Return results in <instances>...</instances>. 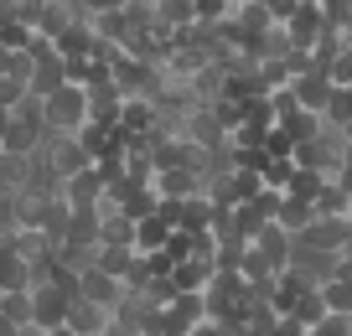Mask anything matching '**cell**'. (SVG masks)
<instances>
[{"label": "cell", "instance_id": "obj_20", "mask_svg": "<svg viewBox=\"0 0 352 336\" xmlns=\"http://www.w3.org/2000/svg\"><path fill=\"white\" fill-rule=\"evenodd\" d=\"M327 181H331V176H327V171H316V166H296V176H290L285 192H290V197H300V202H316Z\"/></svg>", "mask_w": 352, "mask_h": 336}, {"label": "cell", "instance_id": "obj_21", "mask_svg": "<svg viewBox=\"0 0 352 336\" xmlns=\"http://www.w3.org/2000/svg\"><path fill=\"white\" fill-rule=\"evenodd\" d=\"M171 223H166L161 212H151V217H140V238H135V249L140 254H151V249H166V243H171Z\"/></svg>", "mask_w": 352, "mask_h": 336}, {"label": "cell", "instance_id": "obj_37", "mask_svg": "<svg viewBox=\"0 0 352 336\" xmlns=\"http://www.w3.org/2000/svg\"><path fill=\"white\" fill-rule=\"evenodd\" d=\"M104 336H120V326H109V331H104Z\"/></svg>", "mask_w": 352, "mask_h": 336}, {"label": "cell", "instance_id": "obj_18", "mask_svg": "<svg viewBox=\"0 0 352 336\" xmlns=\"http://www.w3.org/2000/svg\"><path fill=\"white\" fill-rule=\"evenodd\" d=\"M192 88H197L202 104H218V98L228 93V67H223V63H208L197 78H192Z\"/></svg>", "mask_w": 352, "mask_h": 336}, {"label": "cell", "instance_id": "obj_26", "mask_svg": "<svg viewBox=\"0 0 352 336\" xmlns=\"http://www.w3.org/2000/svg\"><path fill=\"white\" fill-rule=\"evenodd\" d=\"M151 280H155L151 254H135V264L124 269V295H145V290H151Z\"/></svg>", "mask_w": 352, "mask_h": 336}, {"label": "cell", "instance_id": "obj_34", "mask_svg": "<svg viewBox=\"0 0 352 336\" xmlns=\"http://www.w3.org/2000/svg\"><path fill=\"white\" fill-rule=\"evenodd\" d=\"M233 11H239L233 0H197V21H228Z\"/></svg>", "mask_w": 352, "mask_h": 336}, {"label": "cell", "instance_id": "obj_3", "mask_svg": "<svg viewBox=\"0 0 352 336\" xmlns=\"http://www.w3.org/2000/svg\"><path fill=\"white\" fill-rule=\"evenodd\" d=\"M290 269H300L311 284H327V280H337V274H342V254L316 249V243L296 238V249H290Z\"/></svg>", "mask_w": 352, "mask_h": 336}, {"label": "cell", "instance_id": "obj_30", "mask_svg": "<svg viewBox=\"0 0 352 336\" xmlns=\"http://www.w3.org/2000/svg\"><path fill=\"white\" fill-rule=\"evenodd\" d=\"M290 176H296V155H270V161H264V181L275 186V192H285Z\"/></svg>", "mask_w": 352, "mask_h": 336}, {"label": "cell", "instance_id": "obj_24", "mask_svg": "<svg viewBox=\"0 0 352 336\" xmlns=\"http://www.w3.org/2000/svg\"><path fill=\"white\" fill-rule=\"evenodd\" d=\"M73 212H78V207L67 202V197H52V207H47V233H52V243H67V233H73Z\"/></svg>", "mask_w": 352, "mask_h": 336}, {"label": "cell", "instance_id": "obj_2", "mask_svg": "<svg viewBox=\"0 0 352 336\" xmlns=\"http://www.w3.org/2000/svg\"><path fill=\"white\" fill-rule=\"evenodd\" d=\"M47 161H52V171L63 176H78V171H88V166H94V150H88L83 145V135H47Z\"/></svg>", "mask_w": 352, "mask_h": 336}, {"label": "cell", "instance_id": "obj_10", "mask_svg": "<svg viewBox=\"0 0 352 336\" xmlns=\"http://www.w3.org/2000/svg\"><path fill=\"white\" fill-rule=\"evenodd\" d=\"M104 192H109V186H104L99 166H88V171H78V176H67V181H63V197H67L73 207H99Z\"/></svg>", "mask_w": 352, "mask_h": 336}, {"label": "cell", "instance_id": "obj_27", "mask_svg": "<svg viewBox=\"0 0 352 336\" xmlns=\"http://www.w3.org/2000/svg\"><path fill=\"white\" fill-rule=\"evenodd\" d=\"M161 21L171 26V32L192 26V21H197V0H161Z\"/></svg>", "mask_w": 352, "mask_h": 336}, {"label": "cell", "instance_id": "obj_36", "mask_svg": "<svg viewBox=\"0 0 352 336\" xmlns=\"http://www.w3.org/2000/svg\"><path fill=\"white\" fill-rule=\"evenodd\" d=\"M192 336H228V331H223V321H212V315H208V321L192 326Z\"/></svg>", "mask_w": 352, "mask_h": 336}, {"label": "cell", "instance_id": "obj_40", "mask_svg": "<svg viewBox=\"0 0 352 336\" xmlns=\"http://www.w3.org/2000/svg\"><path fill=\"white\" fill-rule=\"evenodd\" d=\"M347 93H352V88H347Z\"/></svg>", "mask_w": 352, "mask_h": 336}, {"label": "cell", "instance_id": "obj_35", "mask_svg": "<svg viewBox=\"0 0 352 336\" xmlns=\"http://www.w3.org/2000/svg\"><path fill=\"white\" fill-rule=\"evenodd\" d=\"M327 73H331V83H337V88H352V47H347V52H342L337 63L327 67Z\"/></svg>", "mask_w": 352, "mask_h": 336}, {"label": "cell", "instance_id": "obj_15", "mask_svg": "<svg viewBox=\"0 0 352 336\" xmlns=\"http://www.w3.org/2000/svg\"><path fill=\"white\" fill-rule=\"evenodd\" d=\"M99 249H104V243H78V238H67V243H57V249H52V259L63 264V269L83 274V269H94V264H99Z\"/></svg>", "mask_w": 352, "mask_h": 336}, {"label": "cell", "instance_id": "obj_11", "mask_svg": "<svg viewBox=\"0 0 352 336\" xmlns=\"http://www.w3.org/2000/svg\"><path fill=\"white\" fill-rule=\"evenodd\" d=\"M306 243H316V249H331V254H342L352 243V223L347 217H316L306 233H300Z\"/></svg>", "mask_w": 352, "mask_h": 336}, {"label": "cell", "instance_id": "obj_22", "mask_svg": "<svg viewBox=\"0 0 352 336\" xmlns=\"http://www.w3.org/2000/svg\"><path fill=\"white\" fill-rule=\"evenodd\" d=\"M11 47H36V26L21 16H6L0 21V52H11Z\"/></svg>", "mask_w": 352, "mask_h": 336}, {"label": "cell", "instance_id": "obj_8", "mask_svg": "<svg viewBox=\"0 0 352 336\" xmlns=\"http://www.w3.org/2000/svg\"><path fill=\"white\" fill-rule=\"evenodd\" d=\"M285 32H290V42H296V47H306V52H311V47H316V36L327 32V11H321L316 0H300V11L285 21Z\"/></svg>", "mask_w": 352, "mask_h": 336}, {"label": "cell", "instance_id": "obj_16", "mask_svg": "<svg viewBox=\"0 0 352 336\" xmlns=\"http://www.w3.org/2000/svg\"><path fill=\"white\" fill-rule=\"evenodd\" d=\"M0 321H11V326L36 321V295L32 290H0Z\"/></svg>", "mask_w": 352, "mask_h": 336}, {"label": "cell", "instance_id": "obj_23", "mask_svg": "<svg viewBox=\"0 0 352 336\" xmlns=\"http://www.w3.org/2000/svg\"><path fill=\"white\" fill-rule=\"evenodd\" d=\"M233 217H239V233H243V238H249V243L259 238V233L270 228V223H275V217L264 212L259 202H239V207H233Z\"/></svg>", "mask_w": 352, "mask_h": 336}, {"label": "cell", "instance_id": "obj_7", "mask_svg": "<svg viewBox=\"0 0 352 336\" xmlns=\"http://www.w3.org/2000/svg\"><path fill=\"white\" fill-rule=\"evenodd\" d=\"M187 140L208 145V150H223V145L233 140V130H228V124L218 120V109H212V104H202L197 114H192V120H187Z\"/></svg>", "mask_w": 352, "mask_h": 336}, {"label": "cell", "instance_id": "obj_12", "mask_svg": "<svg viewBox=\"0 0 352 336\" xmlns=\"http://www.w3.org/2000/svg\"><path fill=\"white\" fill-rule=\"evenodd\" d=\"M0 78H6V83L32 88V78H36V52H32V47H11V52H0Z\"/></svg>", "mask_w": 352, "mask_h": 336}, {"label": "cell", "instance_id": "obj_19", "mask_svg": "<svg viewBox=\"0 0 352 336\" xmlns=\"http://www.w3.org/2000/svg\"><path fill=\"white\" fill-rule=\"evenodd\" d=\"M352 212V192L331 176L327 186H321V197H316V217H347Z\"/></svg>", "mask_w": 352, "mask_h": 336}, {"label": "cell", "instance_id": "obj_31", "mask_svg": "<svg viewBox=\"0 0 352 336\" xmlns=\"http://www.w3.org/2000/svg\"><path fill=\"white\" fill-rule=\"evenodd\" d=\"M176 295H182V284H176L171 274H155V280H151V290H145V300H151V305H171Z\"/></svg>", "mask_w": 352, "mask_h": 336}, {"label": "cell", "instance_id": "obj_6", "mask_svg": "<svg viewBox=\"0 0 352 336\" xmlns=\"http://www.w3.org/2000/svg\"><path fill=\"white\" fill-rule=\"evenodd\" d=\"M67 326H73L78 336H104L114 326V311H109V305H99V300H88V295H78L73 311H67Z\"/></svg>", "mask_w": 352, "mask_h": 336}, {"label": "cell", "instance_id": "obj_13", "mask_svg": "<svg viewBox=\"0 0 352 336\" xmlns=\"http://www.w3.org/2000/svg\"><path fill=\"white\" fill-rule=\"evenodd\" d=\"M94 47H99V26L94 21H73L63 36H57V52L63 57H94Z\"/></svg>", "mask_w": 352, "mask_h": 336}, {"label": "cell", "instance_id": "obj_14", "mask_svg": "<svg viewBox=\"0 0 352 336\" xmlns=\"http://www.w3.org/2000/svg\"><path fill=\"white\" fill-rule=\"evenodd\" d=\"M233 21H239V42H243V36L270 32V26H280V21H275V11H270L264 0H243L239 11H233Z\"/></svg>", "mask_w": 352, "mask_h": 336}, {"label": "cell", "instance_id": "obj_29", "mask_svg": "<svg viewBox=\"0 0 352 336\" xmlns=\"http://www.w3.org/2000/svg\"><path fill=\"white\" fill-rule=\"evenodd\" d=\"M321 295H327V305H331V311L352 315V280H347V274H337V280H327V284H321Z\"/></svg>", "mask_w": 352, "mask_h": 336}, {"label": "cell", "instance_id": "obj_25", "mask_svg": "<svg viewBox=\"0 0 352 336\" xmlns=\"http://www.w3.org/2000/svg\"><path fill=\"white\" fill-rule=\"evenodd\" d=\"M135 254H140L135 243H104V249H99V269H109V274L124 280V269L135 264Z\"/></svg>", "mask_w": 352, "mask_h": 336}, {"label": "cell", "instance_id": "obj_39", "mask_svg": "<svg viewBox=\"0 0 352 336\" xmlns=\"http://www.w3.org/2000/svg\"><path fill=\"white\" fill-rule=\"evenodd\" d=\"M264 5H270V0H264Z\"/></svg>", "mask_w": 352, "mask_h": 336}, {"label": "cell", "instance_id": "obj_4", "mask_svg": "<svg viewBox=\"0 0 352 336\" xmlns=\"http://www.w3.org/2000/svg\"><path fill=\"white\" fill-rule=\"evenodd\" d=\"M78 295H88V300H99V305H109V311H120V305H124V280L94 264V269H83V280H78Z\"/></svg>", "mask_w": 352, "mask_h": 336}, {"label": "cell", "instance_id": "obj_33", "mask_svg": "<svg viewBox=\"0 0 352 336\" xmlns=\"http://www.w3.org/2000/svg\"><path fill=\"white\" fill-rule=\"evenodd\" d=\"M311 336H352V315L331 311L327 321H316V326H311Z\"/></svg>", "mask_w": 352, "mask_h": 336}, {"label": "cell", "instance_id": "obj_1", "mask_svg": "<svg viewBox=\"0 0 352 336\" xmlns=\"http://www.w3.org/2000/svg\"><path fill=\"white\" fill-rule=\"evenodd\" d=\"M42 104H47V130L52 135H83V124L94 120L88 83H63L57 93H47Z\"/></svg>", "mask_w": 352, "mask_h": 336}, {"label": "cell", "instance_id": "obj_9", "mask_svg": "<svg viewBox=\"0 0 352 336\" xmlns=\"http://www.w3.org/2000/svg\"><path fill=\"white\" fill-rule=\"evenodd\" d=\"M155 186H161V197H202L208 192V176L197 171V166H176V171H155Z\"/></svg>", "mask_w": 352, "mask_h": 336}, {"label": "cell", "instance_id": "obj_32", "mask_svg": "<svg viewBox=\"0 0 352 336\" xmlns=\"http://www.w3.org/2000/svg\"><path fill=\"white\" fill-rule=\"evenodd\" d=\"M327 124H342V130L352 124V93H347V88H337V93H331V104H327Z\"/></svg>", "mask_w": 352, "mask_h": 336}, {"label": "cell", "instance_id": "obj_17", "mask_svg": "<svg viewBox=\"0 0 352 336\" xmlns=\"http://www.w3.org/2000/svg\"><path fill=\"white\" fill-rule=\"evenodd\" d=\"M275 223H280V228H290V233L300 238V233L316 223V202H300V197H290V192H285V207H280Z\"/></svg>", "mask_w": 352, "mask_h": 336}, {"label": "cell", "instance_id": "obj_38", "mask_svg": "<svg viewBox=\"0 0 352 336\" xmlns=\"http://www.w3.org/2000/svg\"><path fill=\"white\" fill-rule=\"evenodd\" d=\"M347 223H352V212H347Z\"/></svg>", "mask_w": 352, "mask_h": 336}, {"label": "cell", "instance_id": "obj_28", "mask_svg": "<svg viewBox=\"0 0 352 336\" xmlns=\"http://www.w3.org/2000/svg\"><path fill=\"white\" fill-rule=\"evenodd\" d=\"M296 315H300L306 326H316V321H327V315H331V305H327V295H321V284H316V290H306V295L296 300Z\"/></svg>", "mask_w": 352, "mask_h": 336}, {"label": "cell", "instance_id": "obj_5", "mask_svg": "<svg viewBox=\"0 0 352 336\" xmlns=\"http://www.w3.org/2000/svg\"><path fill=\"white\" fill-rule=\"evenodd\" d=\"M290 88H296L300 109H311V114H327L331 93H337V83H331V73H327V67H311V73H300Z\"/></svg>", "mask_w": 352, "mask_h": 336}]
</instances>
